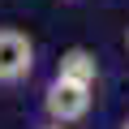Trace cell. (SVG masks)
Wrapping results in <instances>:
<instances>
[{
    "mask_svg": "<svg viewBox=\"0 0 129 129\" xmlns=\"http://www.w3.org/2000/svg\"><path fill=\"white\" fill-rule=\"evenodd\" d=\"M52 129H60V125H52Z\"/></svg>",
    "mask_w": 129,
    "mask_h": 129,
    "instance_id": "5b68a950",
    "label": "cell"
},
{
    "mask_svg": "<svg viewBox=\"0 0 129 129\" xmlns=\"http://www.w3.org/2000/svg\"><path fill=\"white\" fill-rule=\"evenodd\" d=\"M125 129H129V120H125Z\"/></svg>",
    "mask_w": 129,
    "mask_h": 129,
    "instance_id": "8992f818",
    "label": "cell"
},
{
    "mask_svg": "<svg viewBox=\"0 0 129 129\" xmlns=\"http://www.w3.org/2000/svg\"><path fill=\"white\" fill-rule=\"evenodd\" d=\"M125 47H129V26H125Z\"/></svg>",
    "mask_w": 129,
    "mask_h": 129,
    "instance_id": "277c9868",
    "label": "cell"
},
{
    "mask_svg": "<svg viewBox=\"0 0 129 129\" xmlns=\"http://www.w3.org/2000/svg\"><path fill=\"white\" fill-rule=\"evenodd\" d=\"M56 78L60 82H73V86H95V78H99V64H95V56L86 52V47H69L60 56V69H56Z\"/></svg>",
    "mask_w": 129,
    "mask_h": 129,
    "instance_id": "3957f363",
    "label": "cell"
},
{
    "mask_svg": "<svg viewBox=\"0 0 129 129\" xmlns=\"http://www.w3.org/2000/svg\"><path fill=\"white\" fill-rule=\"evenodd\" d=\"M30 69H35V43H30V35L5 26V30H0V82H5V86L9 82H22Z\"/></svg>",
    "mask_w": 129,
    "mask_h": 129,
    "instance_id": "6da1fadb",
    "label": "cell"
},
{
    "mask_svg": "<svg viewBox=\"0 0 129 129\" xmlns=\"http://www.w3.org/2000/svg\"><path fill=\"white\" fill-rule=\"evenodd\" d=\"M47 112H52V120H60V125H69V120H82L86 112H90V86H73V82H52L47 86Z\"/></svg>",
    "mask_w": 129,
    "mask_h": 129,
    "instance_id": "7a4b0ae2",
    "label": "cell"
}]
</instances>
